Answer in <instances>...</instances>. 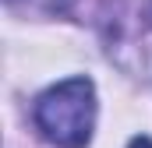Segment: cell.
<instances>
[{
    "instance_id": "7a4b0ae2",
    "label": "cell",
    "mask_w": 152,
    "mask_h": 148,
    "mask_svg": "<svg viewBox=\"0 0 152 148\" xmlns=\"http://www.w3.org/2000/svg\"><path fill=\"white\" fill-rule=\"evenodd\" d=\"M11 7H25V11H46V14H64L71 7V0H7Z\"/></svg>"
},
{
    "instance_id": "3957f363",
    "label": "cell",
    "mask_w": 152,
    "mask_h": 148,
    "mask_svg": "<svg viewBox=\"0 0 152 148\" xmlns=\"http://www.w3.org/2000/svg\"><path fill=\"white\" fill-rule=\"evenodd\" d=\"M127 148H152V138H145V134H142V138H131Z\"/></svg>"
},
{
    "instance_id": "6da1fadb",
    "label": "cell",
    "mask_w": 152,
    "mask_h": 148,
    "mask_svg": "<svg viewBox=\"0 0 152 148\" xmlns=\"http://www.w3.org/2000/svg\"><path fill=\"white\" fill-rule=\"evenodd\" d=\"M39 134L57 148H85L96 127V88L88 78H67L46 88L32 106Z\"/></svg>"
}]
</instances>
